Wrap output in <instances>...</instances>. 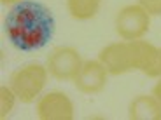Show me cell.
<instances>
[{"label": "cell", "mask_w": 161, "mask_h": 120, "mask_svg": "<svg viewBox=\"0 0 161 120\" xmlns=\"http://www.w3.org/2000/svg\"><path fill=\"white\" fill-rule=\"evenodd\" d=\"M4 28L16 49L37 51L53 38L56 23L47 5L35 0H23L9 11Z\"/></svg>", "instance_id": "6da1fadb"}, {"label": "cell", "mask_w": 161, "mask_h": 120, "mask_svg": "<svg viewBox=\"0 0 161 120\" xmlns=\"http://www.w3.org/2000/svg\"><path fill=\"white\" fill-rule=\"evenodd\" d=\"M109 75L119 77L133 70L149 78L161 77V49L145 40H125L105 45L98 54Z\"/></svg>", "instance_id": "7a4b0ae2"}, {"label": "cell", "mask_w": 161, "mask_h": 120, "mask_svg": "<svg viewBox=\"0 0 161 120\" xmlns=\"http://www.w3.org/2000/svg\"><path fill=\"white\" fill-rule=\"evenodd\" d=\"M47 68L40 63H28L14 70L9 77V85L18 96V101L30 104L40 96L47 84Z\"/></svg>", "instance_id": "3957f363"}, {"label": "cell", "mask_w": 161, "mask_h": 120, "mask_svg": "<svg viewBox=\"0 0 161 120\" xmlns=\"http://www.w3.org/2000/svg\"><path fill=\"white\" fill-rule=\"evenodd\" d=\"M151 26V14L140 4L125 5L116 16V32L123 40H140Z\"/></svg>", "instance_id": "277c9868"}, {"label": "cell", "mask_w": 161, "mask_h": 120, "mask_svg": "<svg viewBox=\"0 0 161 120\" xmlns=\"http://www.w3.org/2000/svg\"><path fill=\"white\" fill-rule=\"evenodd\" d=\"M82 63L84 61L80 58V52L75 47L61 45L47 56L46 68H47L49 75L54 77L56 80H74L79 73Z\"/></svg>", "instance_id": "5b68a950"}, {"label": "cell", "mask_w": 161, "mask_h": 120, "mask_svg": "<svg viewBox=\"0 0 161 120\" xmlns=\"http://www.w3.org/2000/svg\"><path fill=\"white\" fill-rule=\"evenodd\" d=\"M75 108L65 92L51 91L37 101V117L40 120H72Z\"/></svg>", "instance_id": "8992f818"}, {"label": "cell", "mask_w": 161, "mask_h": 120, "mask_svg": "<svg viewBox=\"0 0 161 120\" xmlns=\"http://www.w3.org/2000/svg\"><path fill=\"white\" fill-rule=\"evenodd\" d=\"M107 77L109 72L100 59L84 61L77 77L74 78V85L82 94H98L107 85Z\"/></svg>", "instance_id": "52a82bcc"}, {"label": "cell", "mask_w": 161, "mask_h": 120, "mask_svg": "<svg viewBox=\"0 0 161 120\" xmlns=\"http://www.w3.org/2000/svg\"><path fill=\"white\" fill-rule=\"evenodd\" d=\"M128 117L131 120H161V103L153 94H140L130 103Z\"/></svg>", "instance_id": "ba28073f"}, {"label": "cell", "mask_w": 161, "mask_h": 120, "mask_svg": "<svg viewBox=\"0 0 161 120\" xmlns=\"http://www.w3.org/2000/svg\"><path fill=\"white\" fill-rule=\"evenodd\" d=\"M102 0H67V11L75 21H89L98 14Z\"/></svg>", "instance_id": "9c48e42d"}, {"label": "cell", "mask_w": 161, "mask_h": 120, "mask_svg": "<svg viewBox=\"0 0 161 120\" xmlns=\"http://www.w3.org/2000/svg\"><path fill=\"white\" fill-rule=\"evenodd\" d=\"M16 99L18 96L14 94L9 84H4L0 87V118H5L11 115V112L14 110V104H16Z\"/></svg>", "instance_id": "30bf717a"}, {"label": "cell", "mask_w": 161, "mask_h": 120, "mask_svg": "<svg viewBox=\"0 0 161 120\" xmlns=\"http://www.w3.org/2000/svg\"><path fill=\"white\" fill-rule=\"evenodd\" d=\"M138 4L149 12L151 16H159L161 14V0H138Z\"/></svg>", "instance_id": "8fae6325"}, {"label": "cell", "mask_w": 161, "mask_h": 120, "mask_svg": "<svg viewBox=\"0 0 161 120\" xmlns=\"http://www.w3.org/2000/svg\"><path fill=\"white\" fill-rule=\"evenodd\" d=\"M153 96L161 103V77H159V80H158L156 84H154V87H153Z\"/></svg>", "instance_id": "7c38bea8"}, {"label": "cell", "mask_w": 161, "mask_h": 120, "mask_svg": "<svg viewBox=\"0 0 161 120\" xmlns=\"http://www.w3.org/2000/svg\"><path fill=\"white\" fill-rule=\"evenodd\" d=\"M4 5H7V4H19V2H23V0H0Z\"/></svg>", "instance_id": "4fadbf2b"}]
</instances>
